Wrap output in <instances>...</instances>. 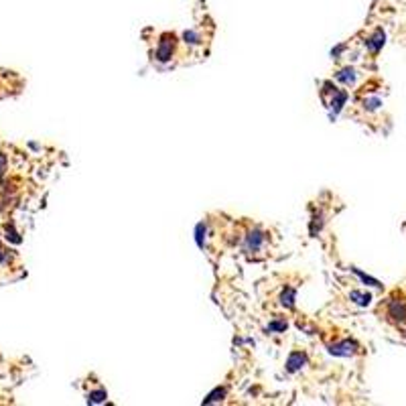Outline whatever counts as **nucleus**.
<instances>
[{
  "label": "nucleus",
  "mask_w": 406,
  "mask_h": 406,
  "mask_svg": "<svg viewBox=\"0 0 406 406\" xmlns=\"http://www.w3.org/2000/svg\"><path fill=\"white\" fill-rule=\"evenodd\" d=\"M266 242H268L266 232H262L260 227H252L244 234V250L248 254H258L266 248Z\"/></svg>",
  "instance_id": "obj_1"
},
{
  "label": "nucleus",
  "mask_w": 406,
  "mask_h": 406,
  "mask_svg": "<svg viewBox=\"0 0 406 406\" xmlns=\"http://www.w3.org/2000/svg\"><path fill=\"white\" fill-rule=\"evenodd\" d=\"M175 45H177V41H175V35H160V41L157 45V51H155V57L157 61H169L173 55H175Z\"/></svg>",
  "instance_id": "obj_2"
},
{
  "label": "nucleus",
  "mask_w": 406,
  "mask_h": 406,
  "mask_svg": "<svg viewBox=\"0 0 406 406\" xmlns=\"http://www.w3.org/2000/svg\"><path fill=\"white\" fill-rule=\"evenodd\" d=\"M388 317L396 323H406V303L392 299L388 303Z\"/></svg>",
  "instance_id": "obj_3"
},
{
  "label": "nucleus",
  "mask_w": 406,
  "mask_h": 406,
  "mask_svg": "<svg viewBox=\"0 0 406 406\" xmlns=\"http://www.w3.org/2000/svg\"><path fill=\"white\" fill-rule=\"evenodd\" d=\"M303 361H305V356H303V354H299V351H294V354L289 358L287 365H289V370H291V372H294V370L303 368Z\"/></svg>",
  "instance_id": "obj_4"
},
{
  "label": "nucleus",
  "mask_w": 406,
  "mask_h": 406,
  "mask_svg": "<svg viewBox=\"0 0 406 406\" xmlns=\"http://www.w3.org/2000/svg\"><path fill=\"white\" fill-rule=\"evenodd\" d=\"M382 45H384V33H382L380 29H378V31L374 33V37H372V39L368 41V47H370V49H372V51L376 53V51H378V49H380Z\"/></svg>",
  "instance_id": "obj_5"
},
{
  "label": "nucleus",
  "mask_w": 406,
  "mask_h": 406,
  "mask_svg": "<svg viewBox=\"0 0 406 406\" xmlns=\"http://www.w3.org/2000/svg\"><path fill=\"white\" fill-rule=\"evenodd\" d=\"M337 79H339V81H343L345 86H349V84H354V79H356V73H354V69H349V67H347V69H343V71H339V73H337Z\"/></svg>",
  "instance_id": "obj_6"
},
{
  "label": "nucleus",
  "mask_w": 406,
  "mask_h": 406,
  "mask_svg": "<svg viewBox=\"0 0 406 406\" xmlns=\"http://www.w3.org/2000/svg\"><path fill=\"white\" fill-rule=\"evenodd\" d=\"M349 296H351V299H354L358 305H368V303H370V299H372V296H370L368 293L363 294V293H358V291H354V293H351Z\"/></svg>",
  "instance_id": "obj_7"
}]
</instances>
